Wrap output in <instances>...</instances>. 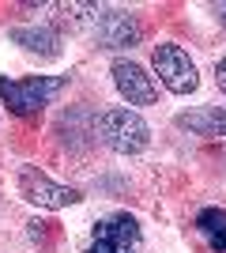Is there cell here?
I'll list each match as a JSON object with an SVG mask.
<instances>
[{"label":"cell","instance_id":"obj_1","mask_svg":"<svg viewBox=\"0 0 226 253\" xmlns=\"http://www.w3.org/2000/svg\"><path fill=\"white\" fill-rule=\"evenodd\" d=\"M68 76H31V80H0V98L15 117H34L65 91Z\"/></svg>","mask_w":226,"mask_h":253},{"label":"cell","instance_id":"obj_2","mask_svg":"<svg viewBox=\"0 0 226 253\" xmlns=\"http://www.w3.org/2000/svg\"><path fill=\"white\" fill-rule=\"evenodd\" d=\"M98 136L109 151L117 155H140L151 144V128L136 110H125V106H113V110H102L98 114Z\"/></svg>","mask_w":226,"mask_h":253},{"label":"cell","instance_id":"obj_3","mask_svg":"<svg viewBox=\"0 0 226 253\" xmlns=\"http://www.w3.org/2000/svg\"><path fill=\"white\" fill-rule=\"evenodd\" d=\"M151 68L159 76V84L170 91V95H193L200 87V72H196L193 57L173 42H162L151 49Z\"/></svg>","mask_w":226,"mask_h":253},{"label":"cell","instance_id":"obj_4","mask_svg":"<svg viewBox=\"0 0 226 253\" xmlns=\"http://www.w3.org/2000/svg\"><path fill=\"white\" fill-rule=\"evenodd\" d=\"M15 185H19V197L34 208H45V211H61V208H72L79 204V193L72 185H61L53 181L49 174H42L38 167H19L15 174Z\"/></svg>","mask_w":226,"mask_h":253},{"label":"cell","instance_id":"obj_5","mask_svg":"<svg viewBox=\"0 0 226 253\" xmlns=\"http://www.w3.org/2000/svg\"><path fill=\"white\" fill-rule=\"evenodd\" d=\"M91 253H143L140 223L129 211H113L106 219H98L95 238H91Z\"/></svg>","mask_w":226,"mask_h":253},{"label":"cell","instance_id":"obj_6","mask_svg":"<svg viewBox=\"0 0 226 253\" xmlns=\"http://www.w3.org/2000/svg\"><path fill=\"white\" fill-rule=\"evenodd\" d=\"M91 31H95L98 49H132L143 38V27L132 11H98Z\"/></svg>","mask_w":226,"mask_h":253},{"label":"cell","instance_id":"obj_7","mask_svg":"<svg viewBox=\"0 0 226 253\" xmlns=\"http://www.w3.org/2000/svg\"><path fill=\"white\" fill-rule=\"evenodd\" d=\"M113 84L129 106H151L159 98V87L136 61H113Z\"/></svg>","mask_w":226,"mask_h":253},{"label":"cell","instance_id":"obj_8","mask_svg":"<svg viewBox=\"0 0 226 253\" xmlns=\"http://www.w3.org/2000/svg\"><path fill=\"white\" fill-rule=\"evenodd\" d=\"M173 125L193 132V136H207V140L226 136V106H196V110H185V114H177Z\"/></svg>","mask_w":226,"mask_h":253},{"label":"cell","instance_id":"obj_9","mask_svg":"<svg viewBox=\"0 0 226 253\" xmlns=\"http://www.w3.org/2000/svg\"><path fill=\"white\" fill-rule=\"evenodd\" d=\"M11 42L23 45L27 53H34V57H42V61H57L61 57V34L53 27H45V23H38V27H15Z\"/></svg>","mask_w":226,"mask_h":253},{"label":"cell","instance_id":"obj_10","mask_svg":"<svg viewBox=\"0 0 226 253\" xmlns=\"http://www.w3.org/2000/svg\"><path fill=\"white\" fill-rule=\"evenodd\" d=\"M196 227L211 238V234H219V231L226 227V211H223V208H204L200 215H196Z\"/></svg>","mask_w":226,"mask_h":253},{"label":"cell","instance_id":"obj_11","mask_svg":"<svg viewBox=\"0 0 226 253\" xmlns=\"http://www.w3.org/2000/svg\"><path fill=\"white\" fill-rule=\"evenodd\" d=\"M53 223H42V219H34L31 223V242H45V231H49Z\"/></svg>","mask_w":226,"mask_h":253},{"label":"cell","instance_id":"obj_12","mask_svg":"<svg viewBox=\"0 0 226 253\" xmlns=\"http://www.w3.org/2000/svg\"><path fill=\"white\" fill-rule=\"evenodd\" d=\"M215 84H219V91L226 95V57H223V61H215Z\"/></svg>","mask_w":226,"mask_h":253},{"label":"cell","instance_id":"obj_13","mask_svg":"<svg viewBox=\"0 0 226 253\" xmlns=\"http://www.w3.org/2000/svg\"><path fill=\"white\" fill-rule=\"evenodd\" d=\"M211 246H215V250H226V227L219 234H211Z\"/></svg>","mask_w":226,"mask_h":253},{"label":"cell","instance_id":"obj_14","mask_svg":"<svg viewBox=\"0 0 226 253\" xmlns=\"http://www.w3.org/2000/svg\"><path fill=\"white\" fill-rule=\"evenodd\" d=\"M215 15H219V23L226 27V0H223V4H215Z\"/></svg>","mask_w":226,"mask_h":253}]
</instances>
